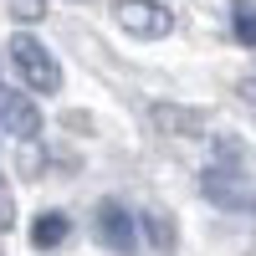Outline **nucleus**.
Listing matches in <instances>:
<instances>
[{
	"label": "nucleus",
	"instance_id": "nucleus-3",
	"mask_svg": "<svg viewBox=\"0 0 256 256\" xmlns=\"http://www.w3.org/2000/svg\"><path fill=\"white\" fill-rule=\"evenodd\" d=\"M113 20L138 41H164L174 31V16L164 0H113Z\"/></svg>",
	"mask_w": 256,
	"mask_h": 256
},
{
	"label": "nucleus",
	"instance_id": "nucleus-5",
	"mask_svg": "<svg viewBox=\"0 0 256 256\" xmlns=\"http://www.w3.org/2000/svg\"><path fill=\"white\" fill-rule=\"evenodd\" d=\"M0 134L16 138V144H36L41 108L31 102V92H0Z\"/></svg>",
	"mask_w": 256,
	"mask_h": 256
},
{
	"label": "nucleus",
	"instance_id": "nucleus-6",
	"mask_svg": "<svg viewBox=\"0 0 256 256\" xmlns=\"http://www.w3.org/2000/svg\"><path fill=\"white\" fill-rule=\"evenodd\" d=\"M148 118H154V128H164L169 138H200V134H205V113H200V108L154 102V108H148Z\"/></svg>",
	"mask_w": 256,
	"mask_h": 256
},
{
	"label": "nucleus",
	"instance_id": "nucleus-10",
	"mask_svg": "<svg viewBox=\"0 0 256 256\" xmlns=\"http://www.w3.org/2000/svg\"><path fill=\"white\" fill-rule=\"evenodd\" d=\"M216 164L246 169V144H241V138H230V134H220V138H216Z\"/></svg>",
	"mask_w": 256,
	"mask_h": 256
},
{
	"label": "nucleus",
	"instance_id": "nucleus-12",
	"mask_svg": "<svg viewBox=\"0 0 256 256\" xmlns=\"http://www.w3.org/2000/svg\"><path fill=\"white\" fill-rule=\"evenodd\" d=\"M16 226V195H10V184L0 180V230H10Z\"/></svg>",
	"mask_w": 256,
	"mask_h": 256
},
{
	"label": "nucleus",
	"instance_id": "nucleus-7",
	"mask_svg": "<svg viewBox=\"0 0 256 256\" xmlns=\"http://www.w3.org/2000/svg\"><path fill=\"white\" fill-rule=\"evenodd\" d=\"M67 236H72V220L62 216V210H41V216L31 220V246H41V251L62 246Z\"/></svg>",
	"mask_w": 256,
	"mask_h": 256
},
{
	"label": "nucleus",
	"instance_id": "nucleus-11",
	"mask_svg": "<svg viewBox=\"0 0 256 256\" xmlns=\"http://www.w3.org/2000/svg\"><path fill=\"white\" fill-rule=\"evenodd\" d=\"M10 20H20V26H36L41 16H46V0H6Z\"/></svg>",
	"mask_w": 256,
	"mask_h": 256
},
{
	"label": "nucleus",
	"instance_id": "nucleus-2",
	"mask_svg": "<svg viewBox=\"0 0 256 256\" xmlns=\"http://www.w3.org/2000/svg\"><path fill=\"white\" fill-rule=\"evenodd\" d=\"M200 195L220 210H256V180L246 169H230V164H210L200 174Z\"/></svg>",
	"mask_w": 256,
	"mask_h": 256
},
{
	"label": "nucleus",
	"instance_id": "nucleus-4",
	"mask_svg": "<svg viewBox=\"0 0 256 256\" xmlns=\"http://www.w3.org/2000/svg\"><path fill=\"white\" fill-rule=\"evenodd\" d=\"M92 230H98V241L108 246V251H118V256H134L138 251V216L128 205H118V200H102L98 205Z\"/></svg>",
	"mask_w": 256,
	"mask_h": 256
},
{
	"label": "nucleus",
	"instance_id": "nucleus-9",
	"mask_svg": "<svg viewBox=\"0 0 256 256\" xmlns=\"http://www.w3.org/2000/svg\"><path fill=\"white\" fill-rule=\"evenodd\" d=\"M230 36L241 46H256V0H230Z\"/></svg>",
	"mask_w": 256,
	"mask_h": 256
},
{
	"label": "nucleus",
	"instance_id": "nucleus-14",
	"mask_svg": "<svg viewBox=\"0 0 256 256\" xmlns=\"http://www.w3.org/2000/svg\"><path fill=\"white\" fill-rule=\"evenodd\" d=\"M77 6H82V0H77Z\"/></svg>",
	"mask_w": 256,
	"mask_h": 256
},
{
	"label": "nucleus",
	"instance_id": "nucleus-8",
	"mask_svg": "<svg viewBox=\"0 0 256 256\" xmlns=\"http://www.w3.org/2000/svg\"><path fill=\"white\" fill-rule=\"evenodd\" d=\"M138 230L148 236V246H154L159 256L174 251V220H169V210H144V216H138Z\"/></svg>",
	"mask_w": 256,
	"mask_h": 256
},
{
	"label": "nucleus",
	"instance_id": "nucleus-13",
	"mask_svg": "<svg viewBox=\"0 0 256 256\" xmlns=\"http://www.w3.org/2000/svg\"><path fill=\"white\" fill-rule=\"evenodd\" d=\"M241 92H246V98H251V102H256V72H251V77H246V82H241Z\"/></svg>",
	"mask_w": 256,
	"mask_h": 256
},
{
	"label": "nucleus",
	"instance_id": "nucleus-1",
	"mask_svg": "<svg viewBox=\"0 0 256 256\" xmlns=\"http://www.w3.org/2000/svg\"><path fill=\"white\" fill-rule=\"evenodd\" d=\"M6 56H10V72H16V82H20L26 92L52 98V92L62 88V62L52 56L46 41H36L31 31H16L10 46H6Z\"/></svg>",
	"mask_w": 256,
	"mask_h": 256
}]
</instances>
